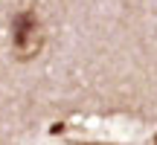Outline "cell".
<instances>
[{"instance_id": "cell-1", "label": "cell", "mask_w": 157, "mask_h": 145, "mask_svg": "<svg viewBox=\"0 0 157 145\" xmlns=\"http://www.w3.org/2000/svg\"><path fill=\"white\" fill-rule=\"evenodd\" d=\"M12 29H15V35H12L15 46L17 50H26V46L32 44L35 32H38V20H35L32 12H21V15L15 17V23H12Z\"/></svg>"}]
</instances>
